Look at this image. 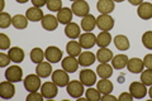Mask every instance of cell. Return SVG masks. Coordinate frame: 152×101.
Wrapping results in <instances>:
<instances>
[{"label":"cell","mask_w":152,"mask_h":101,"mask_svg":"<svg viewBox=\"0 0 152 101\" xmlns=\"http://www.w3.org/2000/svg\"><path fill=\"white\" fill-rule=\"evenodd\" d=\"M66 90H67V94L74 99H79L81 97L83 94L85 92L84 90V84L81 81H70L69 85L66 86Z\"/></svg>","instance_id":"obj_1"},{"label":"cell","mask_w":152,"mask_h":101,"mask_svg":"<svg viewBox=\"0 0 152 101\" xmlns=\"http://www.w3.org/2000/svg\"><path fill=\"white\" fill-rule=\"evenodd\" d=\"M52 81L58 86V87H66L70 82L69 78V72H66L64 68L62 70H56L52 72Z\"/></svg>","instance_id":"obj_2"},{"label":"cell","mask_w":152,"mask_h":101,"mask_svg":"<svg viewBox=\"0 0 152 101\" xmlns=\"http://www.w3.org/2000/svg\"><path fill=\"white\" fill-rule=\"evenodd\" d=\"M24 89L29 92H34V91H38L41 89V77L38 76L37 73L36 75H28L27 77L24 78Z\"/></svg>","instance_id":"obj_3"},{"label":"cell","mask_w":152,"mask_h":101,"mask_svg":"<svg viewBox=\"0 0 152 101\" xmlns=\"http://www.w3.org/2000/svg\"><path fill=\"white\" fill-rule=\"evenodd\" d=\"M96 27L100 31L109 32L114 27V19L109 14H100V17L96 18Z\"/></svg>","instance_id":"obj_4"},{"label":"cell","mask_w":152,"mask_h":101,"mask_svg":"<svg viewBox=\"0 0 152 101\" xmlns=\"http://www.w3.org/2000/svg\"><path fill=\"white\" fill-rule=\"evenodd\" d=\"M79 43L84 49H91L96 44V36L93 34V32H85L79 37Z\"/></svg>","instance_id":"obj_5"},{"label":"cell","mask_w":152,"mask_h":101,"mask_svg":"<svg viewBox=\"0 0 152 101\" xmlns=\"http://www.w3.org/2000/svg\"><path fill=\"white\" fill-rule=\"evenodd\" d=\"M71 10H72L75 15L85 17L88 14H90V7L88 1H85V0H76V1H74L72 7H71Z\"/></svg>","instance_id":"obj_6"},{"label":"cell","mask_w":152,"mask_h":101,"mask_svg":"<svg viewBox=\"0 0 152 101\" xmlns=\"http://www.w3.org/2000/svg\"><path fill=\"white\" fill-rule=\"evenodd\" d=\"M5 78L10 82H20L23 78V70L19 66H10L5 71Z\"/></svg>","instance_id":"obj_7"},{"label":"cell","mask_w":152,"mask_h":101,"mask_svg":"<svg viewBox=\"0 0 152 101\" xmlns=\"http://www.w3.org/2000/svg\"><path fill=\"white\" fill-rule=\"evenodd\" d=\"M45 57L51 63H57V62H60L62 60V51L56 46H50L45 51Z\"/></svg>","instance_id":"obj_8"},{"label":"cell","mask_w":152,"mask_h":101,"mask_svg":"<svg viewBox=\"0 0 152 101\" xmlns=\"http://www.w3.org/2000/svg\"><path fill=\"white\" fill-rule=\"evenodd\" d=\"M129 92L133 96V99H143L145 96L147 95V89H146V85L142 84V82H132L129 85Z\"/></svg>","instance_id":"obj_9"},{"label":"cell","mask_w":152,"mask_h":101,"mask_svg":"<svg viewBox=\"0 0 152 101\" xmlns=\"http://www.w3.org/2000/svg\"><path fill=\"white\" fill-rule=\"evenodd\" d=\"M13 84L14 82H10L8 80L0 84V97L4 100H9L15 95V87Z\"/></svg>","instance_id":"obj_10"},{"label":"cell","mask_w":152,"mask_h":101,"mask_svg":"<svg viewBox=\"0 0 152 101\" xmlns=\"http://www.w3.org/2000/svg\"><path fill=\"white\" fill-rule=\"evenodd\" d=\"M57 87H58V86H57L53 81H52V82H45L41 86V92L45 96V99H55L57 96V92H58Z\"/></svg>","instance_id":"obj_11"},{"label":"cell","mask_w":152,"mask_h":101,"mask_svg":"<svg viewBox=\"0 0 152 101\" xmlns=\"http://www.w3.org/2000/svg\"><path fill=\"white\" fill-rule=\"evenodd\" d=\"M96 73L91 70H83L80 72V81L84 84V86L91 87L93 85L96 84Z\"/></svg>","instance_id":"obj_12"},{"label":"cell","mask_w":152,"mask_h":101,"mask_svg":"<svg viewBox=\"0 0 152 101\" xmlns=\"http://www.w3.org/2000/svg\"><path fill=\"white\" fill-rule=\"evenodd\" d=\"M42 27H43V29L48 31V32H53L57 29V27H58V19H57V17H53L51 15V14H47V15L43 17V19H42Z\"/></svg>","instance_id":"obj_13"},{"label":"cell","mask_w":152,"mask_h":101,"mask_svg":"<svg viewBox=\"0 0 152 101\" xmlns=\"http://www.w3.org/2000/svg\"><path fill=\"white\" fill-rule=\"evenodd\" d=\"M61 65H62V68L69 73H74L79 68V61L72 56H67L66 58H64Z\"/></svg>","instance_id":"obj_14"},{"label":"cell","mask_w":152,"mask_h":101,"mask_svg":"<svg viewBox=\"0 0 152 101\" xmlns=\"http://www.w3.org/2000/svg\"><path fill=\"white\" fill-rule=\"evenodd\" d=\"M137 14L142 20H148L152 19V3H146L143 1L137 8Z\"/></svg>","instance_id":"obj_15"},{"label":"cell","mask_w":152,"mask_h":101,"mask_svg":"<svg viewBox=\"0 0 152 101\" xmlns=\"http://www.w3.org/2000/svg\"><path fill=\"white\" fill-rule=\"evenodd\" d=\"M95 60H96V56H95L93 52H90V51H85V52H81L79 56V65L80 66H83V67H89V66H91Z\"/></svg>","instance_id":"obj_16"},{"label":"cell","mask_w":152,"mask_h":101,"mask_svg":"<svg viewBox=\"0 0 152 101\" xmlns=\"http://www.w3.org/2000/svg\"><path fill=\"white\" fill-rule=\"evenodd\" d=\"M65 34L67 38L70 39H76V38H79L80 34H81V31H80V25L79 24H76L74 22L69 23L65 27Z\"/></svg>","instance_id":"obj_17"},{"label":"cell","mask_w":152,"mask_h":101,"mask_svg":"<svg viewBox=\"0 0 152 101\" xmlns=\"http://www.w3.org/2000/svg\"><path fill=\"white\" fill-rule=\"evenodd\" d=\"M96 27V18L93 14H88V15L83 17L81 19V29L85 32H93L94 28Z\"/></svg>","instance_id":"obj_18"},{"label":"cell","mask_w":152,"mask_h":101,"mask_svg":"<svg viewBox=\"0 0 152 101\" xmlns=\"http://www.w3.org/2000/svg\"><path fill=\"white\" fill-rule=\"evenodd\" d=\"M127 68L131 73H141L145 68V65H143V61L140 60V58H131L128 60V63H127Z\"/></svg>","instance_id":"obj_19"},{"label":"cell","mask_w":152,"mask_h":101,"mask_svg":"<svg viewBox=\"0 0 152 101\" xmlns=\"http://www.w3.org/2000/svg\"><path fill=\"white\" fill-rule=\"evenodd\" d=\"M8 54H9V57H10L12 62H14V63H22L23 60H24V51H23L20 47L9 48Z\"/></svg>","instance_id":"obj_20"},{"label":"cell","mask_w":152,"mask_h":101,"mask_svg":"<svg viewBox=\"0 0 152 101\" xmlns=\"http://www.w3.org/2000/svg\"><path fill=\"white\" fill-rule=\"evenodd\" d=\"M26 17L28 18V20H31V22H41L45 15H43V12L41 10V8L32 7L29 9H27Z\"/></svg>","instance_id":"obj_21"},{"label":"cell","mask_w":152,"mask_h":101,"mask_svg":"<svg viewBox=\"0 0 152 101\" xmlns=\"http://www.w3.org/2000/svg\"><path fill=\"white\" fill-rule=\"evenodd\" d=\"M72 15H74V13L70 8H62L61 10L57 12V19H58V22L61 24H65V25H67L69 23H71Z\"/></svg>","instance_id":"obj_22"},{"label":"cell","mask_w":152,"mask_h":101,"mask_svg":"<svg viewBox=\"0 0 152 101\" xmlns=\"http://www.w3.org/2000/svg\"><path fill=\"white\" fill-rule=\"evenodd\" d=\"M36 73L41 78H46L52 73V67L51 62H41L36 67Z\"/></svg>","instance_id":"obj_23"},{"label":"cell","mask_w":152,"mask_h":101,"mask_svg":"<svg viewBox=\"0 0 152 101\" xmlns=\"http://www.w3.org/2000/svg\"><path fill=\"white\" fill-rule=\"evenodd\" d=\"M96 9L100 14H110L114 10L113 0H99L96 3Z\"/></svg>","instance_id":"obj_24"},{"label":"cell","mask_w":152,"mask_h":101,"mask_svg":"<svg viewBox=\"0 0 152 101\" xmlns=\"http://www.w3.org/2000/svg\"><path fill=\"white\" fill-rule=\"evenodd\" d=\"M128 57L127 54H117V56H114L113 58H112V66H113V68L114 70H123L124 67H127V63H128Z\"/></svg>","instance_id":"obj_25"},{"label":"cell","mask_w":152,"mask_h":101,"mask_svg":"<svg viewBox=\"0 0 152 101\" xmlns=\"http://www.w3.org/2000/svg\"><path fill=\"white\" fill-rule=\"evenodd\" d=\"M113 66H110L107 62V63H100L96 68V75L100 78H109L113 75Z\"/></svg>","instance_id":"obj_26"},{"label":"cell","mask_w":152,"mask_h":101,"mask_svg":"<svg viewBox=\"0 0 152 101\" xmlns=\"http://www.w3.org/2000/svg\"><path fill=\"white\" fill-rule=\"evenodd\" d=\"M112 43V36L109 32L102 31L99 34L96 36V44L100 48H105Z\"/></svg>","instance_id":"obj_27"},{"label":"cell","mask_w":152,"mask_h":101,"mask_svg":"<svg viewBox=\"0 0 152 101\" xmlns=\"http://www.w3.org/2000/svg\"><path fill=\"white\" fill-rule=\"evenodd\" d=\"M96 89L99 90V92H100L102 95L112 94V91H113V84H112V81H109V78H102L100 81H98Z\"/></svg>","instance_id":"obj_28"},{"label":"cell","mask_w":152,"mask_h":101,"mask_svg":"<svg viewBox=\"0 0 152 101\" xmlns=\"http://www.w3.org/2000/svg\"><path fill=\"white\" fill-rule=\"evenodd\" d=\"M114 46L117 47V49L119 51H127L128 48H129V41H128V38L123 34H118L114 37Z\"/></svg>","instance_id":"obj_29"},{"label":"cell","mask_w":152,"mask_h":101,"mask_svg":"<svg viewBox=\"0 0 152 101\" xmlns=\"http://www.w3.org/2000/svg\"><path fill=\"white\" fill-rule=\"evenodd\" d=\"M113 52L108 48H100L96 53V60L100 62V63H107V62H110L112 58H113Z\"/></svg>","instance_id":"obj_30"},{"label":"cell","mask_w":152,"mask_h":101,"mask_svg":"<svg viewBox=\"0 0 152 101\" xmlns=\"http://www.w3.org/2000/svg\"><path fill=\"white\" fill-rule=\"evenodd\" d=\"M81 48H83L81 44L75 41H70L66 44V51H67L69 56H72V57H79L80 53H81Z\"/></svg>","instance_id":"obj_31"},{"label":"cell","mask_w":152,"mask_h":101,"mask_svg":"<svg viewBox=\"0 0 152 101\" xmlns=\"http://www.w3.org/2000/svg\"><path fill=\"white\" fill-rule=\"evenodd\" d=\"M13 25L15 29H26L28 25V18L26 15H22V14H17V15L13 17Z\"/></svg>","instance_id":"obj_32"},{"label":"cell","mask_w":152,"mask_h":101,"mask_svg":"<svg viewBox=\"0 0 152 101\" xmlns=\"http://www.w3.org/2000/svg\"><path fill=\"white\" fill-rule=\"evenodd\" d=\"M29 57H31V61L33 62V63H36V65L41 63V62H43V58H46V57H45V52L42 51L39 47L33 48V49L31 51Z\"/></svg>","instance_id":"obj_33"},{"label":"cell","mask_w":152,"mask_h":101,"mask_svg":"<svg viewBox=\"0 0 152 101\" xmlns=\"http://www.w3.org/2000/svg\"><path fill=\"white\" fill-rule=\"evenodd\" d=\"M85 95H86V99L90 100V101H99V100H102V94L99 92L98 89H93V86L85 91Z\"/></svg>","instance_id":"obj_34"},{"label":"cell","mask_w":152,"mask_h":101,"mask_svg":"<svg viewBox=\"0 0 152 101\" xmlns=\"http://www.w3.org/2000/svg\"><path fill=\"white\" fill-rule=\"evenodd\" d=\"M10 24H13V18L9 15L8 13L5 12H1V14H0V28L1 29H5V28H8Z\"/></svg>","instance_id":"obj_35"},{"label":"cell","mask_w":152,"mask_h":101,"mask_svg":"<svg viewBox=\"0 0 152 101\" xmlns=\"http://www.w3.org/2000/svg\"><path fill=\"white\" fill-rule=\"evenodd\" d=\"M142 44H143L147 49L152 51V31H147L142 36Z\"/></svg>","instance_id":"obj_36"},{"label":"cell","mask_w":152,"mask_h":101,"mask_svg":"<svg viewBox=\"0 0 152 101\" xmlns=\"http://www.w3.org/2000/svg\"><path fill=\"white\" fill-rule=\"evenodd\" d=\"M47 8L51 12H58L62 9V0H47Z\"/></svg>","instance_id":"obj_37"},{"label":"cell","mask_w":152,"mask_h":101,"mask_svg":"<svg viewBox=\"0 0 152 101\" xmlns=\"http://www.w3.org/2000/svg\"><path fill=\"white\" fill-rule=\"evenodd\" d=\"M141 82L146 86L152 85V70H146L141 72Z\"/></svg>","instance_id":"obj_38"},{"label":"cell","mask_w":152,"mask_h":101,"mask_svg":"<svg viewBox=\"0 0 152 101\" xmlns=\"http://www.w3.org/2000/svg\"><path fill=\"white\" fill-rule=\"evenodd\" d=\"M10 48V38L5 33H0V49L7 51Z\"/></svg>","instance_id":"obj_39"},{"label":"cell","mask_w":152,"mask_h":101,"mask_svg":"<svg viewBox=\"0 0 152 101\" xmlns=\"http://www.w3.org/2000/svg\"><path fill=\"white\" fill-rule=\"evenodd\" d=\"M43 99H45V96L42 95V92H38V91L29 92V95L27 96V101H42Z\"/></svg>","instance_id":"obj_40"},{"label":"cell","mask_w":152,"mask_h":101,"mask_svg":"<svg viewBox=\"0 0 152 101\" xmlns=\"http://www.w3.org/2000/svg\"><path fill=\"white\" fill-rule=\"evenodd\" d=\"M10 57L9 54H5V53H0V67H7L10 63Z\"/></svg>","instance_id":"obj_41"},{"label":"cell","mask_w":152,"mask_h":101,"mask_svg":"<svg viewBox=\"0 0 152 101\" xmlns=\"http://www.w3.org/2000/svg\"><path fill=\"white\" fill-rule=\"evenodd\" d=\"M143 65L147 70H152V53L146 54L143 58Z\"/></svg>","instance_id":"obj_42"},{"label":"cell","mask_w":152,"mask_h":101,"mask_svg":"<svg viewBox=\"0 0 152 101\" xmlns=\"http://www.w3.org/2000/svg\"><path fill=\"white\" fill-rule=\"evenodd\" d=\"M119 101H132L133 100V96L131 95V92H123L119 95V97H118Z\"/></svg>","instance_id":"obj_43"},{"label":"cell","mask_w":152,"mask_h":101,"mask_svg":"<svg viewBox=\"0 0 152 101\" xmlns=\"http://www.w3.org/2000/svg\"><path fill=\"white\" fill-rule=\"evenodd\" d=\"M31 1L33 4V7H37V8H42L47 5V0H31Z\"/></svg>","instance_id":"obj_44"},{"label":"cell","mask_w":152,"mask_h":101,"mask_svg":"<svg viewBox=\"0 0 152 101\" xmlns=\"http://www.w3.org/2000/svg\"><path fill=\"white\" fill-rule=\"evenodd\" d=\"M115 100H117L115 96H113L110 94H107V95L102 96V101H115Z\"/></svg>","instance_id":"obj_45"},{"label":"cell","mask_w":152,"mask_h":101,"mask_svg":"<svg viewBox=\"0 0 152 101\" xmlns=\"http://www.w3.org/2000/svg\"><path fill=\"white\" fill-rule=\"evenodd\" d=\"M128 1H129V4H132V5L138 7V5H141V4L143 3V0H128Z\"/></svg>","instance_id":"obj_46"},{"label":"cell","mask_w":152,"mask_h":101,"mask_svg":"<svg viewBox=\"0 0 152 101\" xmlns=\"http://www.w3.org/2000/svg\"><path fill=\"white\" fill-rule=\"evenodd\" d=\"M15 1H17V3H20V4H26L28 0H15Z\"/></svg>","instance_id":"obj_47"},{"label":"cell","mask_w":152,"mask_h":101,"mask_svg":"<svg viewBox=\"0 0 152 101\" xmlns=\"http://www.w3.org/2000/svg\"><path fill=\"white\" fill-rule=\"evenodd\" d=\"M148 95H150V97L152 99V85L150 86V90H148Z\"/></svg>","instance_id":"obj_48"},{"label":"cell","mask_w":152,"mask_h":101,"mask_svg":"<svg viewBox=\"0 0 152 101\" xmlns=\"http://www.w3.org/2000/svg\"><path fill=\"white\" fill-rule=\"evenodd\" d=\"M1 1V10H4V7H5V1L4 0H0Z\"/></svg>","instance_id":"obj_49"},{"label":"cell","mask_w":152,"mask_h":101,"mask_svg":"<svg viewBox=\"0 0 152 101\" xmlns=\"http://www.w3.org/2000/svg\"><path fill=\"white\" fill-rule=\"evenodd\" d=\"M114 3H122V1H124V0H113Z\"/></svg>","instance_id":"obj_50"},{"label":"cell","mask_w":152,"mask_h":101,"mask_svg":"<svg viewBox=\"0 0 152 101\" xmlns=\"http://www.w3.org/2000/svg\"><path fill=\"white\" fill-rule=\"evenodd\" d=\"M70 1H76V0H70Z\"/></svg>","instance_id":"obj_51"}]
</instances>
